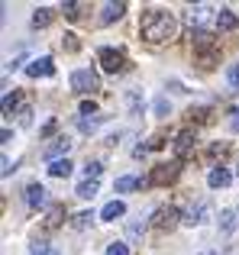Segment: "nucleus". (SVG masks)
<instances>
[{
    "label": "nucleus",
    "instance_id": "nucleus-1",
    "mask_svg": "<svg viewBox=\"0 0 239 255\" xmlns=\"http://www.w3.org/2000/svg\"><path fill=\"white\" fill-rule=\"evenodd\" d=\"M175 32H178V19L168 10H145L142 19H139V36L152 45H162L168 39H175Z\"/></svg>",
    "mask_w": 239,
    "mask_h": 255
},
{
    "label": "nucleus",
    "instance_id": "nucleus-2",
    "mask_svg": "<svg viewBox=\"0 0 239 255\" xmlns=\"http://www.w3.org/2000/svg\"><path fill=\"white\" fill-rule=\"evenodd\" d=\"M97 62H101V68L107 71V75H120V71L126 68V55L120 49H110V45L97 52Z\"/></svg>",
    "mask_w": 239,
    "mask_h": 255
},
{
    "label": "nucleus",
    "instance_id": "nucleus-3",
    "mask_svg": "<svg viewBox=\"0 0 239 255\" xmlns=\"http://www.w3.org/2000/svg\"><path fill=\"white\" fill-rule=\"evenodd\" d=\"M97 71H91V68H78V71H71V91H78V94H88V91H97Z\"/></svg>",
    "mask_w": 239,
    "mask_h": 255
},
{
    "label": "nucleus",
    "instance_id": "nucleus-4",
    "mask_svg": "<svg viewBox=\"0 0 239 255\" xmlns=\"http://www.w3.org/2000/svg\"><path fill=\"white\" fill-rule=\"evenodd\" d=\"M178 171H181V162H162L155 165L149 174V184H168V181L178 178Z\"/></svg>",
    "mask_w": 239,
    "mask_h": 255
},
{
    "label": "nucleus",
    "instance_id": "nucleus-5",
    "mask_svg": "<svg viewBox=\"0 0 239 255\" xmlns=\"http://www.w3.org/2000/svg\"><path fill=\"white\" fill-rule=\"evenodd\" d=\"M26 75H29V78H49V75H55V65H52L49 55L32 58V62L26 65Z\"/></svg>",
    "mask_w": 239,
    "mask_h": 255
},
{
    "label": "nucleus",
    "instance_id": "nucleus-6",
    "mask_svg": "<svg viewBox=\"0 0 239 255\" xmlns=\"http://www.w3.org/2000/svg\"><path fill=\"white\" fill-rule=\"evenodd\" d=\"M26 204H29L32 210L45 207V204H49V191H45L42 184H29V187H26Z\"/></svg>",
    "mask_w": 239,
    "mask_h": 255
},
{
    "label": "nucleus",
    "instance_id": "nucleus-7",
    "mask_svg": "<svg viewBox=\"0 0 239 255\" xmlns=\"http://www.w3.org/2000/svg\"><path fill=\"white\" fill-rule=\"evenodd\" d=\"M152 223H155L158 230H171V226L178 223V210L175 207H158L155 217H152Z\"/></svg>",
    "mask_w": 239,
    "mask_h": 255
},
{
    "label": "nucleus",
    "instance_id": "nucleus-8",
    "mask_svg": "<svg viewBox=\"0 0 239 255\" xmlns=\"http://www.w3.org/2000/svg\"><path fill=\"white\" fill-rule=\"evenodd\" d=\"M68 149H71V139H68V136H58L52 145H45V152H42V155L49 158V162H58V158H62Z\"/></svg>",
    "mask_w": 239,
    "mask_h": 255
},
{
    "label": "nucleus",
    "instance_id": "nucleus-9",
    "mask_svg": "<svg viewBox=\"0 0 239 255\" xmlns=\"http://www.w3.org/2000/svg\"><path fill=\"white\" fill-rule=\"evenodd\" d=\"M210 217V204L204 200V204H197V207H191L188 213H184V223L188 226H197V223H204V220Z\"/></svg>",
    "mask_w": 239,
    "mask_h": 255
},
{
    "label": "nucleus",
    "instance_id": "nucleus-10",
    "mask_svg": "<svg viewBox=\"0 0 239 255\" xmlns=\"http://www.w3.org/2000/svg\"><path fill=\"white\" fill-rule=\"evenodd\" d=\"M123 213H126V204H123V200H110V204H107V207L101 210V220H107V223H114V220H120Z\"/></svg>",
    "mask_w": 239,
    "mask_h": 255
},
{
    "label": "nucleus",
    "instance_id": "nucleus-11",
    "mask_svg": "<svg viewBox=\"0 0 239 255\" xmlns=\"http://www.w3.org/2000/svg\"><path fill=\"white\" fill-rule=\"evenodd\" d=\"M236 26H239V16L233 10H220V13H217V29L230 32V29H236Z\"/></svg>",
    "mask_w": 239,
    "mask_h": 255
},
{
    "label": "nucleus",
    "instance_id": "nucleus-12",
    "mask_svg": "<svg viewBox=\"0 0 239 255\" xmlns=\"http://www.w3.org/2000/svg\"><path fill=\"white\" fill-rule=\"evenodd\" d=\"M123 13H126V3H107L104 13H101V23H117Z\"/></svg>",
    "mask_w": 239,
    "mask_h": 255
},
{
    "label": "nucleus",
    "instance_id": "nucleus-13",
    "mask_svg": "<svg viewBox=\"0 0 239 255\" xmlns=\"http://www.w3.org/2000/svg\"><path fill=\"white\" fill-rule=\"evenodd\" d=\"M230 181H233V178H230V171H227V168H214V171L207 174V184L214 187V191H217V187H227Z\"/></svg>",
    "mask_w": 239,
    "mask_h": 255
},
{
    "label": "nucleus",
    "instance_id": "nucleus-14",
    "mask_svg": "<svg viewBox=\"0 0 239 255\" xmlns=\"http://www.w3.org/2000/svg\"><path fill=\"white\" fill-rule=\"evenodd\" d=\"M71 171H75V165H71L68 158H58V162L49 165V174H52V178H68Z\"/></svg>",
    "mask_w": 239,
    "mask_h": 255
},
{
    "label": "nucleus",
    "instance_id": "nucleus-15",
    "mask_svg": "<svg viewBox=\"0 0 239 255\" xmlns=\"http://www.w3.org/2000/svg\"><path fill=\"white\" fill-rule=\"evenodd\" d=\"M136 187H142V178H132V174H126V178H117L114 191H117V194H126V191H136Z\"/></svg>",
    "mask_w": 239,
    "mask_h": 255
},
{
    "label": "nucleus",
    "instance_id": "nucleus-16",
    "mask_svg": "<svg viewBox=\"0 0 239 255\" xmlns=\"http://www.w3.org/2000/svg\"><path fill=\"white\" fill-rule=\"evenodd\" d=\"M49 23H52V10L49 6H39V10L32 13V26H36V29H45Z\"/></svg>",
    "mask_w": 239,
    "mask_h": 255
},
{
    "label": "nucleus",
    "instance_id": "nucleus-17",
    "mask_svg": "<svg viewBox=\"0 0 239 255\" xmlns=\"http://www.w3.org/2000/svg\"><path fill=\"white\" fill-rule=\"evenodd\" d=\"M91 223H94V213H91V210L75 213V220H71V226H75V230H88Z\"/></svg>",
    "mask_w": 239,
    "mask_h": 255
},
{
    "label": "nucleus",
    "instance_id": "nucleus-18",
    "mask_svg": "<svg viewBox=\"0 0 239 255\" xmlns=\"http://www.w3.org/2000/svg\"><path fill=\"white\" fill-rule=\"evenodd\" d=\"M191 145H194V132H181L175 142V152L178 155H184V152H191Z\"/></svg>",
    "mask_w": 239,
    "mask_h": 255
},
{
    "label": "nucleus",
    "instance_id": "nucleus-19",
    "mask_svg": "<svg viewBox=\"0 0 239 255\" xmlns=\"http://www.w3.org/2000/svg\"><path fill=\"white\" fill-rule=\"evenodd\" d=\"M236 223H239V220H236L233 210H223V213H220V230H223V233H233Z\"/></svg>",
    "mask_w": 239,
    "mask_h": 255
},
{
    "label": "nucleus",
    "instance_id": "nucleus-20",
    "mask_svg": "<svg viewBox=\"0 0 239 255\" xmlns=\"http://www.w3.org/2000/svg\"><path fill=\"white\" fill-rule=\"evenodd\" d=\"M78 197H84V200H91L97 194V181H81V184H78Z\"/></svg>",
    "mask_w": 239,
    "mask_h": 255
},
{
    "label": "nucleus",
    "instance_id": "nucleus-21",
    "mask_svg": "<svg viewBox=\"0 0 239 255\" xmlns=\"http://www.w3.org/2000/svg\"><path fill=\"white\" fill-rule=\"evenodd\" d=\"M29 252H32V255H62L58 249H52L49 243H32V246H29Z\"/></svg>",
    "mask_w": 239,
    "mask_h": 255
},
{
    "label": "nucleus",
    "instance_id": "nucleus-22",
    "mask_svg": "<svg viewBox=\"0 0 239 255\" xmlns=\"http://www.w3.org/2000/svg\"><path fill=\"white\" fill-rule=\"evenodd\" d=\"M204 16H207V6H194V10L188 13V23H191V26H201Z\"/></svg>",
    "mask_w": 239,
    "mask_h": 255
},
{
    "label": "nucleus",
    "instance_id": "nucleus-23",
    "mask_svg": "<svg viewBox=\"0 0 239 255\" xmlns=\"http://www.w3.org/2000/svg\"><path fill=\"white\" fill-rule=\"evenodd\" d=\"M227 84H230V91H239V65L227 68Z\"/></svg>",
    "mask_w": 239,
    "mask_h": 255
},
{
    "label": "nucleus",
    "instance_id": "nucleus-24",
    "mask_svg": "<svg viewBox=\"0 0 239 255\" xmlns=\"http://www.w3.org/2000/svg\"><path fill=\"white\" fill-rule=\"evenodd\" d=\"M101 171H104L101 162H88V165H84V174H88V181H97V178H101Z\"/></svg>",
    "mask_w": 239,
    "mask_h": 255
},
{
    "label": "nucleus",
    "instance_id": "nucleus-25",
    "mask_svg": "<svg viewBox=\"0 0 239 255\" xmlns=\"http://www.w3.org/2000/svg\"><path fill=\"white\" fill-rule=\"evenodd\" d=\"M62 10H65V16H68V19H78V16H81V3H75V0H68Z\"/></svg>",
    "mask_w": 239,
    "mask_h": 255
},
{
    "label": "nucleus",
    "instance_id": "nucleus-26",
    "mask_svg": "<svg viewBox=\"0 0 239 255\" xmlns=\"http://www.w3.org/2000/svg\"><path fill=\"white\" fill-rule=\"evenodd\" d=\"M126 104H129V110L136 113V117L142 113V100H139V94H126Z\"/></svg>",
    "mask_w": 239,
    "mask_h": 255
},
{
    "label": "nucleus",
    "instance_id": "nucleus-27",
    "mask_svg": "<svg viewBox=\"0 0 239 255\" xmlns=\"http://www.w3.org/2000/svg\"><path fill=\"white\" fill-rule=\"evenodd\" d=\"M142 230H145V220H142V217H139V220H132V223H129V239L142 236Z\"/></svg>",
    "mask_w": 239,
    "mask_h": 255
},
{
    "label": "nucleus",
    "instance_id": "nucleus-28",
    "mask_svg": "<svg viewBox=\"0 0 239 255\" xmlns=\"http://www.w3.org/2000/svg\"><path fill=\"white\" fill-rule=\"evenodd\" d=\"M107 255H129V246H126V243H110Z\"/></svg>",
    "mask_w": 239,
    "mask_h": 255
},
{
    "label": "nucleus",
    "instance_id": "nucleus-29",
    "mask_svg": "<svg viewBox=\"0 0 239 255\" xmlns=\"http://www.w3.org/2000/svg\"><path fill=\"white\" fill-rule=\"evenodd\" d=\"M13 107H16V94H3V117H10Z\"/></svg>",
    "mask_w": 239,
    "mask_h": 255
},
{
    "label": "nucleus",
    "instance_id": "nucleus-30",
    "mask_svg": "<svg viewBox=\"0 0 239 255\" xmlns=\"http://www.w3.org/2000/svg\"><path fill=\"white\" fill-rule=\"evenodd\" d=\"M62 45H65V49H68V52H75V49H78V36H75V32H65Z\"/></svg>",
    "mask_w": 239,
    "mask_h": 255
},
{
    "label": "nucleus",
    "instance_id": "nucleus-31",
    "mask_svg": "<svg viewBox=\"0 0 239 255\" xmlns=\"http://www.w3.org/2000/svg\"><path fill=\"white\" fill-rule=\"evenodd\" d=\"M0 165H3V168H0V174H3V178H10V174L16 171V165H13V162H10L6 155H3V162H0Z\"/></svg>",
    "mask_w": 239,
    "mask_h": 255
},
{
    "label": "nucleus",
    "instance_id": "nucleus-32",
    "mask_svg": "<svg viewBox=\"0 0 239 255\" xmlns=\"http://www.w3.org/2000/svg\"><path fill=\"white\" fill-rule=\"evenodd\" d=\"M62 223V207H52V213H49V226H58Z\"/></svg>",
    "mask_w": 239,
    "mask_h": 255
},
{
    "label": "nucleus",
    "instance_id": "nucleus-33",
    "mask_svg": "<svg viewBox=\"0 0 239 255\" xmlns=\"http://www.w3.org/2000/svg\"><path fill=\"white\" fill-rule=\"evenodd\" d=\"M94 110H97L94 100H81V113H84V117H88V113H94Z\"/></svg>",
    "mask_w": 239,
    "mask_h": 255
},
{
    "label": "nucleus",
    "instance_id": "nucleus-34",
    "mask_svg": "<svg viewBox=\"0 0 239 255\" xmlns=\"http://www.w3.org/2000/svg\"><path fill=\"white\" fill-rule=\"evenodd\" d=\"M155 113H158V117H162V113H168V100H165V97L155 100Z\"/></svg>",
    "mask_w": 239,
    "mask_h": 255
},
{
    "label": "nucleus",
    "instance_id": "nucleus-35",
    "mask_svg": "<svg viewBox=\"0 0 239 255\" xmlns=\"http://www.w3.org/2000/svg\"><path fill=\"white\" fill-rule=\"evenodd\" d=\"M29 117H32L29 107H19V123H29Z\"/></svg>",
    "mask_w": 239,
    "mask_h": 255
},
{
    "label": "nucleus",
    "instance_id": "nucleus-36",
    "mask_svg": "<svg viewBox=\"0 0 239 255\" xmlns=\"http://www.w3.org/2000/svg\"><path fill=\"white\" fill-rule=\"evenodd\" d=\"M233 129H239V110H233Z\"/></svg>",
    "mask_w": 239,
    "mask_h": 255
},
{
    "label": "nucleus",
    "instance_id": "nucleus-37",
    "mask_svg": "<svg viewBox=\"0 0 239 255\" xmlns=\"http://www.w3.org/2000/svg\"><path fill=\"white\" fill-rule=\"evenodd\" d=\"M201 255H220V252H201Z\"/></svg>",
    "mask_w": 239,
    "mask_h": 255
}]
</instances>
